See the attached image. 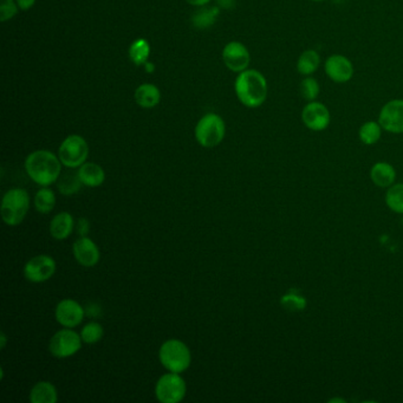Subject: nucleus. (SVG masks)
<instances>
[{
  "mask_svg": "<svg viewBox=\"0 0 403 403\" xmlns=\"http://www.w3.org/2000/svg\"><path fill=\"white\" fill-rule=\"evenodd\" d=\"M86 316L84 306L71 298L60 300L55 309V318L63 328H76Z\"/></svg>",
  "mask_w": 403,
  "mask_h": 403,
  "instance_id": "obj_13",
  "label": "nucleus"
},
{
  "mask_svg": "<svg viewBox=\"0 0 403 403\" xmlns=\"http://www.w3.org/2000/svg\"><path fill=\"white\" fill-rule=\"evenodd\" d=\"M78 176L82 184L89 188H96L104 184L106 172L99 164L94 162H86L78 168Z\"/></svg>",
  "mask_w": 403,
  "mask_h": 403,
  "instance_id": "obj_17",
  "label": "nucleus"
},
{
  "mask_svg": "<svg viewBox=\"0 0 403 403\" xmlns=\"http://www.w3.org/2000/svg\"><path fill=\"white\" fill-rule=\"evenodd\" d=\"M159 360L168 371L184 373L192 363V352L188 345L180 339H167L160 347Z\"/></svg>",
  "mask_w": 403,
  "mask_h": 403,
  "instance_id": "obj_3",
  "label": "nucleus"
},
{
  "mask_svg": "<svg viewBox=\"0 0 403 403\" xmlns=\"http://www.w3.org/2000/svg\"><path fill=\"white\" fill-rule=\"evenodd\" d=\"M219 6H210V8H207L206 5L200 6V9L194 12L192 23L195 29L205 30L217 22V18L219 17Z\"/></svg>",
  "mask_w": 403,
  "mask_h": 403,
  "instance_id": "obj_22",
  "label": "nucleus"
},
{
  "mask_svg": "<svg viewBox=\"0 0 403 403\" xmlns=\"http://www.w3.org/2000/svg\"><path fill=\"white\" fill-rule=\"evenodd\" d=\"M17 1L14 0H0V19L1 22H8L18 13Z\"/></svg>",
  "mask_w": 403,
  "mask_h": 403,
  "instance_id": "obj_31",
  "label": "nucleus"
},
{
  "mask_svg": "<svg viewBox=\"0 0 403 403\" xmlns=\"http://www.w3.org/2000/svg\"><path fill=\"white\" fill-rule=\"evenodd\" d=\"M187 384L180 374H164L155 384V396L161 403H179L184 399Z\"/></svg>",
  "mask_w": 403,
  "mask_h": 403,
  "instance_id": "obj_7",
  "label": "nucleus"
},
{
  "mask_svg": "<svg viewBox=\"0 0 403 403\" xmlns=\"http://www.w3.org/2000/svg\"><path fill=\"white\" fill-rule=\"evenodd\" d=\"M76 225L73 215L69 212H60L52 218L49 230L53 239L64 241L73 234Z\"/></svg>",
  "mask_w": 403,
  "mask_h": 403,
  "instance_id": "obj_16",
  "label": "nucleus"
},
{
  "mask_svg": "<svg viewBox=\"0 0 403 403\" xmlns=\"http://www.w3.org/2000/svg\"><path fill=\"white\" fill-rule=\"evenodd\" d=\"M188 4L193 5V6H205L208 4L210 0H186Z\"/></svg>",
  "mask_w": 403,
  "mask_h": 403,
  "instance_id": "obj_36",
  "label": "nucleus"
},
{
  "mask_svg": "<svg viewBox=\"0 0 403 403\" xmlns=\"http://www.w3.org/2000/svg\"><path fill=\"white\" fill-rule=\"evenodd\" d=\"M56 194L49 187H42L38 189L36 193L35 199H34L36 210L39 212L40 215L50 213L56 206Z\"/></svg>",
  "mask_w": 403,
  "mask_h": 403,
  "instance_id": "obj_23",
  "label": "nucleus"
},
{
  "mask_svg": "<svg viewBox=\"0 0 403 403\" xmlns=\"http://www.w3.org/2000/svg\"><path fill=\"white\" fill-rule=\"evenodd\" d=\"M76 231H77L80 236H88V233L90 231V223L86 218H81L78 219L76 223Z\"/></svg>",
  "mask_w": 403,
  "mask_h": 403,
  "instance_id": "obj_33",
  "label": "nucleus"
},
{
  "mask_svg": "<svg viewBox=\"0 0 403 403\" xmlns=\"http://www.w3.org/2000/svg\"><path fill=\"white\" fill-rule=\"evenodd\" d=\"M310 1H315V3H322V1H326V0H310Z\"/></svg>",
  "mask_w": 403,
  "mask_h": 403,
  "instance_id": "obj_39",
  "label": "nucleus"
},
{
  "mask_svg": "<svg viewBox=\"0 0 403 403\" xmlns=\"http://www.w3.org/2000/svg\"><path fill=\"white\" fill-rule=\"evenodd\" d=\"M58 391L51 382H37L30 391L31 403H56Z\"/></svg>",
  "mask_w": 403,
  "mask_h": 403,
  "instance_id": "obj_20",
  "label": "nucleus"
},
{
  "mask_svg": "<svg viewBox=\"0 0 403 403\" xmlns=\"http://www.w3.org/2000/svg\"><path fill=\"white\" fill-rule=\"evenodd\" d=\"M135 101L141 108L145 109H151L155 108L161 101V91L159 88L151 84V83H145L138 86L135 90Z\"/></svg>",
  "mask_w": 403,
  "mask_h": 403,
  "instance_id": "obj_18",
  "label": "nucleus"
},
{
  "mask_svg": "<svg viewBox=\"0 0 403 403\" xmlns=\"http://www.w3.org/2000/svg\"><path fill=\"white\" fill-rule=\"evenodd\" d=\"M306 304H308V302L305 300V297L298 290H296V289H290L280 298V305L283 306L284 309L289 311V313L303 311Z\"/></svg>",
  "mask_w": 403,
  "mask_h": 403,
  "instance_id": "obj_27",
  "label": "nucleus"
},
{
  "mask_svg": "<svg viewBox=\"0 0 403 403\" xmlns=\"http://www.w3.org/2000/svg\"><path fill=\"white\" fill-rule=\"evenodd\" d=\"M73 257L80 265L94 267L101 259L99 246L89 236H80L73 245Z\"/></svg>",
  "mask_w": 403,
  "mask_h": 403,
  "instance_id": "obj_15",
  "label": "nucleus"
},
{
  "mask_svg": "<svg viewBox=\"0 0 403 403\" xmlns=\"http://www.w3.org/2000/svg\"><path fill=\"white\" fill-rule=\"evenodd\" d=\"M381 125L378 121H367L358 129V138L360 141L365 146H373L380 141L382 136Z\"/></svg>",
  "mask_w": 403,
  "mask_h": 403,
  "instance_id": "obj_25",
  "label": "nucleus"
},
{
  "mask_svg": "<svg viewBox=\"0 0 403 403\" xmlns=\"http://www.w3.org/2000/svg\"><path fill=\"white\" fill-rule=\"evenodd\" d=\"M226 134V125L221 116L208 112L199 120L194 135L195 140L204 148H215L223 142Z\"/></svg>",
  "mask_w": 403,
  "mask_h": 403,
  "instance_id": "obj_5",
  "label": "nucleus"
},
{
  "mask_svg": "<svg viewBox=\"0 0 403 403\" xmlns=\"http://www.w3.org/2000/svg\"><path fill=\"white\" fill-rule=\"evenodd\" d=\"M81 337L83 343L95 344L99 343L101 339H103L104 329L102 324L99 322L86 323V326L82 328Z\"/></svg>",
  "mask_w": 403,
  "mask_h": 403,
  "instance_id": "obj_28",
  "label": "nucleus"
},
{
  "mask_svg": "<svg viewBox=\"0 0 403 403\" xmlns=\"http://www.w3.org/2000/svg\"><path fill=\"white\" fill-rule=\"evenodd\" d=\"M145 66H146V71L147 73H154V64H153V63H149V62H147L146 64H145Z\"/></svg>",
  "mask_w": 403,
  "mask_h": 403,
  "instance_id": "obj_37",
  "label": "nucleus"
},
{
  "mask_svg": "<svg viewBox=\"0 0 403 403\" xmlns=\"http://www.w3.org/2000/svg\"><path fill=\"white\" fill-rule=\"evenodd\" d=\"M388 207L396 213H403V184H394L386 194Z\"/></svg>",
  "mask_w": 403,
  "mask_h": 403,
  "instance_id": "obj_30",
  "label": "nucleus"
},
{
  "mask_svg": "<svg viewBox=\"0 0 403 403\" xmlns=\"http://www.w3.org/2000/svg\"><path fill=\"white\" fill-rule=\"evenodd\" d=\"M220 9L232 10L236 8V0H217Z\"/></svg>",
  "mask_w": 403,
  "mask_h": 403,
  "instance_id": "obj_34",
  "label": "nucleus"
},
{
  "mask_svg": "<svg viewBox=\"0 0 403 403\" xmlns=\"http://www.w3.org/2000/svg\"><path fill=\"white\" fill-rule=\"evenodd\" d=\"M324 73L330 81L343 84L352 81L355 75V66L347 56L334 53L324 62Z\"/></svg>",
  "mask_w": 403,
  "mask_h": 403,
  "instance_id": "obj_11",
  "label": "nucleus"
},
{
  "mask_svg": "<svg viewBox=\"0 0 403 403\" xmlns=\"http://www.w3.org/2000/svg\"><path fill=\"white\" fill-rule=\"evenodd\" d=\"M370 178L374 184L378 187L384 188L394 184L396 179V172L394 167L387 162H378L374 164L370 171Z\"/></svg>",
  "mask_w": 403,
  "mask_h": 403,
  "instance_id": "obj_21",
  "label": "nucleus"
},
{
  "mask_svg": "<svg viewBox=\"0 0 403 403\" xmlns=\"http://www.w3.org/2000/svg\"><path fill=\"white\" fill-rule=\"evenodd\" d=\"M321 66V55L315 49H308L297 60V71L302 76H313Z\"/></svg>",
  "mask_w": 403,
  "mask_h": 403,
  "instance_id": "obj_19",
  "label": "nucleus"
},
{
  "mask_svg": "<svg viewBox=\"0 0 403 403\" xmlns=\"http://www.w3.org/2000/svg\"><path fill=\"white\" fill-rule=\"evenodd\" d=\"M62 162L50 150L32 151L25 160L26 174L31 180L42 187H49L57 182L62 173Z\"/></svg>",
  "mask_w": 403,
  "mask_h": 403,
  "instance_id": "obj_1",
  "label": "nucleus"
},
{
  "mask_svg": "<svg viewBox=\"0 0 403 403\" xmlns=\"http://www.w3.org/2000/svg\"><path fill=\"white\" fill-rule=\"evenodd\" d=\"M331 114L329 108L319 101L305 104L302 109V122L313 132H323L330 125Z\"/></svg>",
  "mask_w": 403,
  "mask_h": 403,
  "instance_id": "obj_10",
  "label": "nucleus"
},
{
  "mask_svg": "<svg viewBox=\"0 0 403 403\" xmlns=\"http://www.w3.org/2000/svg\"><path fill=\"white\" fill-rule=\"evenodd\" d=\"M378 121L384 132L403 134V99H395L387 102L380 110Z\"/></svg>",
  "mask_w": 403,
  "mask_h": 403,
  "instance_id": "obj_12",
  "label": "nucleus"
},
{
  "mask_svg": "<svg viewBox=\"0 0 403 403\" xmlns=\"http://www.w3.org/2000/svg\"><path fill=\"white\" fill-rule=\"evenodd\" d=\"M300 91L302 97L306 101V102H313L316 101L321 93V86L316 78L313 76H305L300 84Z\"/></svg>",
  "mask_w": 403,
  "mask_h": 403,
  "instance_id": "obj_29",
  "label": "nucleus"
},
{
  "mask_svg": "<svg viewBox=\"0 0 403 403\" xmlns=\"http://www.w3.org/2000/svg\"><path fill=\"white\" fill-rule=\"evenodd\" d=\"M57 264L53 258L47 254H39L31 258L24 266V277L30 283H45L56 273Z\"/></svg>",
  "mask_w": 403,
  "mask_h": 403,
  "instance_id": "obj_9",
  "label": "nucleus"
},
{
  "mask_svg": "<svg viewBox=\"0 0 403 403\" xmlns=\"http://www.w3.org/2000/svg\"><path fill=\"white\" fill-rule=\"evenodd\" d=\"M82 343L81 334L71 328H64L53 334L49 343V350L56 358H68L81 350Z\"/></svg>",
  "mask_w": 403,
  "mask_h": 403,
  "instance_id": "obj_8",
  "label": "nucleus"
},
{
  "mask_svg": "<svg viewBox=\"0 0 403 403\" xmlns=\"http://www.w3.org/2000/svg\"><path fill=\"white\" fill-rule=\"evenodd\" d=\"M16 1H17L19 9L23 10V11L30 10L36 3V0H16Z\"/></svg>",
  "mask_w": 403,
  "mask_h": 403,
  "instance_id": "obj_35",
  "label": "nucleus"
},
{
  "mask_svg": "<svg viewBox=\"0 0 403 403\" xmlns=\"http://www.w3.org/2000/svg\"><path fill=\"white\" fill-rule=\"evenodd\" d=\"M149 56L150 44L145 38L136 39L129 47V58L138 66L146 64Z\"/></svg>",
  "mask_w": 403,
  "mask_h": 403,
  "instance_id": "obj_26",
  "label": "nucleus"
},
{
  "mask_svg": "<svg viewBox=\"0 0 403 403\" xmlns=\"http://www.w3.org/2000/svg\"><path fill=\"white\" fill-rule=\"evenodd\" d=\"M0 339H1V345H0V347H1V349H4V347H6V341H8V339H6V334H5L4 332H1V337H0Z\"/></svg>",
  "mask_w": 403,
  "mask_h": 403,
  "instance_id": "obj_38",
  "label": "nucleus"
},
{
  "mask_svg": "<svg viewBox=\"0 0 403 403\" xmlns=\"http://www.w3.org/2000/svg\"><path fill=\"white\" fill-rule=\"evenodd\" d=\"M84 310H86V316H89L91 318H97L102 315V308H101V305L99 303H96V302H90V303H88V304L84 306Z\"/></svg>",
  "mask_w": 403,
  "mask_h": 403,
  "instance_id": "obj_32",
  "label": "nucleus"
},
{
  "mask_svg": "<svg viewBox=\"0 0 403 403\" xmlns=\"http://www.w3.org/2000/svg\"><path fill=\"white\" fill-rule=\"evenodd\" d=\"M30 210V195L23 188L9 189L1 200V218L8 226H19Z\"/></svg>",
  "mask_w": 403,
  "mask_h": 403,
  "instance_id": "obj_4",
  "label": "nucleus"
},
{
  "mask_svg": "<svg viewBox=\"0 0 403 403\" xmlns=\"http://www.w3.org/2000/svg\"><path fill=\"white\" fill-rule=\"evenodd\" d=\"M223 60L228 69L233 73H241L249 69L251 53L249 49L241 42H231L223 47Z\"/></svg>",
  "mask_w": 403,
  "mask_h": 403,
  "instance_id": "obj_14",
  "label": "nucleus"
},
{
  "mask_svg": "<svg viewBox=\"0 0 403 403\" xmlns=\"http://www.w3.org/2000/svg\"><path fill=\"white\" fill-rule=\"evenodd\" d=\"M82 184L81 179L78 176L77 172H68L60 176L57 180V187L62 195L64 197H73L75 194L81 191Z\"/></svg>",
  "mask_w": 403,
  "mask_h": 403,
  "instance_id": "obj_24",
  "label": "nucleus"
},
{
  "mask_svg": "<svg viewBox=\"0 0 403 403\" xmlns=\"http://www.w3.org/2000/svg\"><path fill=\"white\" fill-rule=\"evenodd\" d=\"M89 156V146L81 135H69L60 143L58 158L63 166L70 169L81 167Z\"/></svg>",
  "mask_w": 403,
  "mask_h": 403,
  "instance_id": "obj_6",
  "label": "nucleus"
},
{
  "mask_svg": "<svg viewBox=\"0 0 403 403\" xmlns=\"http://www.w3.org/2000/svg\"><path fill=\"white\" fill-rule=\"evenodd\" d=\"M236 97L245 107L256 109L265 103L269 86L265 76L260 71L247 69L239 73L234 82Z\"/></svg>",
  "mask_w": 403,
  "mask_h": 403,
  "instance_id": "obj_2",
  "label": "nucleus"
}]
</instances>
